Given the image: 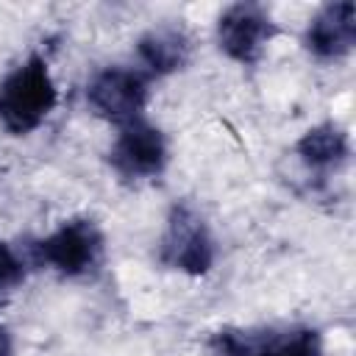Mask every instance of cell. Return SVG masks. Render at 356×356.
Masks as SVG:
<instances>
[{
    "label": "cell",
    "instance_id": "1",
    "mask_svg": "<svg viewBox=\"0 0 356 356\" xmlns=\"http://www.w3.org/2000/svg\"><path fill=\"white\" fill-rule=\"evenodd\" d=\"M58 103L47 58L31 53L22 64L0 78V125L11 136H28L36 131Z\"/></svg>",
    "mask_w": 356,
    "mask_h": 356
},
{
    "label": "cell",
    "instance_id": "11",
    "mask_svg": "<svg viewBox=\"0 0 356 356\" xmlns=\"http://www.w3.org/2000/svg\"><path fill=\"white\" fill-rule=\"evenodd\" d=\"M25 278H28L25 259L6 239H0V306L11 300V295L25 284Z\"/></svg>",
    "mask_w": 356,
    "mask_h": 356
},
{
    "label": "cell",
    "instance_id": "3",
    "mask_svg": "<svg viewBox=\"0 0 356 356\" xmlns=\"http://www.w3.org/2000/svg\"><path fill=\"white\" fill-rule=\"evenodd\" d=\"M106 250V236L92 217H70L44 239L31 245L33 261L64 278H81L97 270Z\"/></svg>",
    "mask_w": 356,
    "mask_h": 356
},
{
    "label": "cell",
    "instance_id": "2",
    "mask_svg": "<svg viewBox=\"0 0 356 356\" xmlns=\"http://www.w3.org/2000/svg\"><path fill=\"white\" fill-rule=\"evenodd\" d=\"M214 259L217 248L203 214L184 200L172 203L164 222V234L159 239V261L167 270L197 278L211 273Z\"/></svg>",
    "mask_w": 356,
    "mask_h": 356
},
{
    "label": "cell",
    "instance_id": "10",
    "mask_svg": "<svg viewBox=\"0 0 356 356\" xmlns=\"http://www.w3.org/2000/svg\"><path fill=\"white\" fill-rule=\"evenodd\" d=\"M295 156L309 172L328 175L339 170L348 156H350V139L348 131L337 122H320L309 128L298 142H295Z\"/></svg>",
    "mask_w": 356,
    "mask_h": 356
},
{
    "label": "cell",
    "instance_id": "7",
    "mask_svg": "<svg viewBox=\"0 0 356 356\" xmlns=\"http://www.w3.org/2000/svg\"><path fill=\"white\" fill-rule=\"evenodd\" d=\"M275 36L278 25L259 3H234L217 17V44L236 64H256Z\"/></svg>",
    "mask_w": 356,
    "mask_h": 356
},
{
    "label": "cell",
    "instance_id": "5",
    "mask_svg": "<svg viewBox=\"0 0 356 356\" xmlns=\"http://www.w3.org/2000/svg\"><path fill=\"white\" fill-rule=\"evenodd\" d=\"M170 161V145L159 125L145 117L117 131L108 147V167L125 184H145L164 172Z\"/></svg>",
    "mask_w": 356,
    "mask_h": 356
},
{
    "label": "cell",
    "instance_id": "12",
    "mask_svg": "<svg viewBox=\"0 0 356 356\" xmlns=\"http://www.w3.org/2000/svg\"><path fill=\"white\" fill-rule=\"evenodd\" d=\"M0 356H14V342H11V334L3 323H0Z\"/></svg>",
    "mask_w": 356,
    "mask_h": 356
},
{
    "label": "cell",
    "instance_id": "4",
    "mask_svg": "<svg viewBox=\"0 0 356 356\" xmlns=\"http://www.w3.org/2000/svg\"><path fill=\"white\" fill-rule=\"evenodd\" d=\"M206 356H323V334L312 325L267 331L220 328L209 337Z\"/></svg>",
    "mask_w": 356,
    "mask_h": 356
},
{
    "label": "cell",
    "instance_id": "9",
    "mask_svg": "<svg viewBox=\"0 0 356 356\" xmlns=\"http://www.w3.org/2000/svg\"><path fill=\"white\" fill-rule=\"evenodd\" d=\"M136 56L145 64L147 75L164 78V75L181 72L189 64L192 39L181 25H156L139 36Z\"/></svg>",
    "mask_w": 356,
    "mask_h": 356
},
{
    "label": "cell",
    "instance_id": "8",
    "mask_svg": "<svg viewBox=\"0 0 356 356\" xmlns=\"http://www.w3.org/2000/svg\"><path fill=\"white\" fill-rule=\"evenodd\" d=\"M356 44V6L350 0L323 6L306 25L303 47L320 61H339Z\"/></svg>",
    "mask_w": 356,
    "mask_h": 356
},
{
    "label": "cell",
    "instance_id": "6",
    "mask_svg": "<svg viewBox=\"0 0 356 356\" xmlns=\"http://www.w3.org/2000/svg\"><path fill=\"white\" fill-rule=\"evenodd\" d=\"M150 100L147 75L131 67H106L86 86L89 108L117 128L142 120Z\"/></svg>",
    "mask_w": 356,
    "mask_h": 356
}]
</instances>
